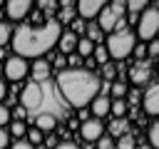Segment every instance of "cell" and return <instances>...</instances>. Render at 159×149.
<instances>
[{"mask_svg":"<svg viewBox=\"0 0 159 149\" xmlns=\"http://www.w3.org/2000/svg\"><path fill=\"white\" fill-rule=\"evenodd\" d=\"M62 30H60V20L47 17L42 25H20L12 32V50L17 57H42L45 52H50L57 40H60Z\"/></svg>","mask_w":159,"mask_h":149,"instance_id":"obj_1","label":"cell"},{"mask_svg":"<svg viewBox=\"0 0 159 149\" xmlns=\"http://www.w3.org/2000/svg\"><path fill=\"white\" fill-rule=\"evenodd\" d=\"M99 77L94 74V72H89V70H82V67H67V70H62L60 74H57V87H60V92H62V97L72 104V107H87L94 97H97V92H99Z\"/></svg>","mask_w":159,"mask_h":149,"instance_id":"obj_2","label":"cell"},{"mask_svg":"<svg viewBox=\"0 0 159 149\" xmlns=\"http://www.w3.org/2000/svg\"><path fill=\"white\" fill-rule=\"evenodd\" d=\"M134 42H137L134 32H129V30H114V32L107 37L104 50H107V55H109L112 60H124V57H129V55L134 52V47H137Z\"/></svg>","mask_w":159,"mask_h":149,"instance_id":"obj_3","label":"cell"},{"mask_svg":"<svg viewBox=\"0 0 159 149\" xmlns=\"http://www.w3.org/2000/svg\"><path fill=\"white\" fill-rule=\"evenodd\" d=\"M159 32V7H147L137 20V35L142 40H152Z\"/></svg>","mask_w":159,"mask_h":149,"instance_id":"obj_4","label":"cell"},{"mask_svg":"<svg viewBox=\"0 0 159 149\" xmlns=\"http://www.w3.org/2000/svg\"><path fill=\"white\" fill-rule=\"evenodd\" d=\"M2 72H5V77H7L10 82H20V79H25V77L30 74V65H27V60H25V57L12 55V57H7V60H5Z\"/></svg>","mask_w":159,"mask_h":149,"instance_id":"obj_5","label":"cell"},{"mask_svg":"<svg viewBox=\"0 0 159 149\" xmlns=\"http://www.w3.org/2000/svg\"><path fill=\"white\" fill-rule=\"evenodd\" d=\"M97 17H99V20H97V27H99L102 32H109V35H112L114 30H124V17H119V15H117L112 7H107V5L102 7V12H99Z\"/></svg>","mask_w":159,"mask_h":149,"instance_id":"obj_6","label":"cell"},{"mask_svg":"<svg viewBox=\"0 0 159 149\" xmlns=\"http://www.w3.org/2000/svg\"><path fill=\"white\" fill-rule=\"evenodd\" d=\"M42 99H45V92H42L40 82H30V84H25V89H22V94H20V102H22L25 109H40Z\"/></svg>","mask_w":159,"mask_h":149,"instance_id":"obj_7","label":"cell"},{"mask_svg":"<svg viewBox=\"0 0 159 149\" xmlns=\"http://www.w3.org/2000/svg\"><path fill=\"white\" fill-rule=\"evenodd\" d=\"M142 104H144V112L152 114V117H159V84H149L144 97H142Z\"/></svg>","mask_w":159,"mask_h":149,"instance_id":"obj_8","label":"cell"},{"mask_svg":"<svg viewBox=\"0 0 159 149\" xmlns=\"http://www.w3.org/2000/svg\"><path fill=\"white\" fill-rule=\"evenodd\" d=\"M30 10H32V2L30 0H10L7 7H5V12H7L10 20H22V17L30 15Z\"/></svg>","mask_w":159,"mask_h":149,"instance_id":"obj_9","label":"cell"},{"mask_svg":"<svg viewBox=\"0 0 159 149\" xmlns=\"http://www.w3.org/2000/svg\"><path fill=\"white\" fill-rule=\"evenodd\" d=\"M80 134H82V139H87V142H97V139L104 134L102 119H87V122H82Z\"/></svg>","mask_w":159,"mask_h":149,"instance_id":"obj_10","label":"cell"},{"mask_svg":"<svg viewBox=\"0 0 159 149\" xmlns=\"http://www.w3.org/2000/svg\"><path fill=\"white\" fill-rule=\"evenodd\" d=\"M102 7H104L102 0H80L75 10H77V15H82L84 20H92V17H97V15L102 12Z\"/></svg>","mask_w":159,"mask_h":149,"instance_id":"obj_11","label":"cell"},{"mask_svg":"<svg viewBox=\"0 0 159 149\" xmlns=\"http://www.w3.org/2000/svg\"><path fill=\"white\" fill-rule=\"evenodd\" d=\"M109 107H112V99H109L107 94H97V97L89 102V109H92L94 119H102V117H107V114H109Z\"/></svg>","mask_w":159,"mask_h":149,"instance_id":"obj_12","label":"cell"},{"mask_svg":"<svg viewBox=\"0 0 159 149\" xmlns=\"http://www.w3.org/2000/svg\"><path fill=\"white\" fill-rule=\"evenodd\" d=\"M77 35L72 32V30H65L62 35H60V40H57V47H60V52H65V55H72L75 50H77Z\"/></svg>","mask_w":159,"mask_h":149,"instance_id":"obj_13","label":"cell"},{"mask_svg":"<svg viewBox=\"0 0 159 149\" xmlns=\"http://www.w3.org/2000/svg\"><path fill=\"white\" fill-rule=\"evenodd\" d=\"M30 74H32L35 79H47V77H50V62H47V60H35V62L30 65Z\"/></svg>","mask_w":159,"mask_h":149,"instance_id":"obj_14","label":"cell"},{"mask_svg":"<svg viewBox=\"0 0 159 149\" xmlns=\"http://www.w3.org/2000/svg\"><path fill=\"white\" fill-rule=\"evenodd\" d=\"M55 124H57V119L52 114H47V112H42V114L35 117V129H40V132H52Z\"/></svg>","mask_w":159,"mask_h":149,"instance_id":"obj_15","label":"cell"},{"mask_svg":"<svg viewBox=\"0 0 159 149\" xmlns=\"http://www.w3.org/2000/svg\"><path fill=\"white\" fill-rule=\"evenodd\" d=\"M129 77H132L134 84H144V82L149 79V67H147V65H134L132 72H129Z\"/></svg>","mask_w":159,"mask_h":149,"instance_id":"obj_16","label":"cell"},{"mask_svg":"<svg viewBox=\"0 0 159 149\" xmlns=\"http://www.w3.org/2000/svg\"><path fill=\"white\" fill-rule=\"evenodd\" d=\"M77 52H80V57H89L94 52V42L87 40V37H80L77 40Z\"/></svg>","mask_w":159,"mask_h":149,"instance_id":"obj_17","label":"cell"},{"mask_svg":"<svg viewBox=\"0 0 159 149\" xmlns=\"http://www.w3.org/2000/svg\"><path fill=\"white\" fill-rule=\"evenodd\" d=\"M7 134H10V137H25V134H27L25 122H22V119H12V122H10V129H7Z\"/></svg>","mask_w":159,"mask_h":149,"instance_id":"obj_18","label":"cell"},{"mask_svg":"<svg viewBox=\"0 0 159 149\" xmlns=\"http://www.w3.org/2000/svg\"><path fill=\"white\" fill-rule=\"evenodd\" d=\"M117 134H122V137L127 134V119H114V122L109 124V137L114 139Z\"/></svg>","mask_w":159,"mask_h":149,"instance_id":"obj_19","label":"cell"},{"mask_svg":"<svg viewBox=\"0 0 159 149\" xmlns=\"http://www.w3.org/2000/svg\"><path fill=\"white\" fill-rule=\"evenodd\" d=\"M109 112H112L117 119H122V117L127 114V102H124V99H112V107H109Z\"/></svg>","mask_w":159,"mask_h":149,"instance_id":"obj_20","label":"cell"},{"mask_svg":"<svg viewBox=\"0 0 159 149\" xmlns=\"http://www.w3.org/2000/svg\"><path fill=\"white\" fill-rule=\"evenodd\" d=\"M109 92H112V97H114V99H124V97H127V92H129V87H127L124 82H114V84L109 87Z\"/></svg>","mask_w":159,"mask_h":149,"instance_id":"obj_21","label":"cell"},{"mask_svg":"<svg viewBox=\"0 0 159 149\" xmlns=\"http://www.w3.org/2000/svg\"><path fill=\"white\" fill-rule=\"evenodd\" d=\"M10 40H12V27H10L7 22H0V47L7 45Z\"/></svg>","mask_w":159,"mask_h":149,"instance_id":"obj_22","label":"cell"},{"mask_svg":"<svg viewBox=\"0 0 159 149\" xmlns=\"http://www.w3.org/2000/svg\"><path fill=\"white\" fill-rule=\"evenodd\" d=\"M147 7H149V2H147V0H132V2H127V10H129V12H134V15H137V12H144Z\"/></svg>","mask_w":159,"mask_h":149,"instance_id":"obj_23","label":"cell"},{"mask_svg":"<svg viewBox=\"0 0 159 149\" xmlns=\"http://www.w3.org/2000/svg\"><path fill=\"white\" fill-rule=\"evenodd\" d=\"M149 144H152L154 149H159V122H154V124L149 127Z\"/></svg>","mask_w":159,"mask_h":149,"instance_id":"obj_24","label":"cell"},{"mask_svg":"<svg viewBox=\"0 0 159 149\" xmlns=\"http://www.w3.org/2000/svg\"><path fill=\"white\" fill-rule=\"evenodd\" d=\"M25 137H27V142H30L32 147L42 142V132H40V129H35V127H32V129H27V134H25Z\"/></svg>","mask_w":159,"mask_h":149,"instance_id":"obj_25","label":"cell"},{"mask_svg":"<svg viewBox=\"0 0 159 149\" xmlns=\"http://www.w3.org/2000/svg\"><path fill=\"white\" fill-rule=\"evenodd\" d=\"M97 149H114V139H112L109 134H102V137L97 139Z\"/></svg>","mask_w":159,"mask_h":149,"instance_id":"obj_26","label":"cell"},{"mask_svg":"<svg viewBox=\"0 0 159 149\" xmlns=\"http://www.w3.org/2000/svg\"><path fill=\"white\" fill-rule=\"evenodd\" d=\"M99 37H102V30L97 27V22H92V25L87 27V40H92V42H97Z\"/></svg>","mask_w":159,"mask_h":149,"instance_id":"obj_27","label":"cell"},{"mask_svg":"<svg viewBox=\"0 0 159 149\" xmlns=\"http://www.w3.org/2000/svg\"><path fill=\"white\" fill-rule=\"evenodd\" d=\"M12 122V112L5 107V104H0V127H5V124H10Z\"/></svg>","mask_w":159,"mask_h":149,"instance_id":"obj_28","label":"cell"},{"mask_svg":"<svg viewBox=\"0 0 159 149\" xmlns=\"http://www.w3.org/2000/svg\"><path fill=\"white\" fill-rule=\"evenodd\" d=\"M92 55L97 57V62H99V65H104V62H107V57H109L104 47H94V52H92Z\"/></svg>","mask_w":159,"mask_h":149,"instance_id":"obj_29","label":"cell"},{"mask_svg":"<svg viewBox=\"0 0 159 149\" xmlns=\"http://www.w3.org/2000/svg\"><path fill=\"white\" fill-rule=\"evenodd\" d=\"M119 149H134V137L124 134V137L119 139Z\"/></svg>","mask_w":159,"mask_h":149,"instance_id":"obj_30","label":"cell"},{"mask_svg":"<svg viewBox=\"0 0 159 149\" xmlns=\"http://www.w3.org/2000/svg\"><path fill=\"white\" fill-rule=\"evenodd\" d=\"M10 147V134L5 127H0V149H7Z\"/></svg>","mask_w":159,"mask_h":149,"instance_id":"obj_31","label":"cell"},{"mask_svg":"<svg viewBox=\"0 0 159 149\" xmlns=\"http://www.w3.org/2000/svg\"><path fill=\"white\" fill-rule=\"evenodd\" d=\"M147 55H149V57H159V40H152V42H149Z\"/></svg>","mask_w":159,"mask_h":149,"instance_id":"obj_32","label":"cell"},{"mask_svg":"<svg viewBox=\"0 0 159 149\" xmlns=\"http://www.w3.org/2000/svg\"><path fill=\"white\" fill-rule=\"evenodd\" d=\"M109 7H112V10H114V12H117V15H119V17H122V15H124V12H127V2H119V0H117V2H112V5H109Z\"/></svg>","mask_w":159,"mask_h":149,"instance_id":"obj_33","label":"cell"},{"mask_svg":"<svg viewBox=\"0 0 159 149\" xmlns=\"http://www.w3.org/2000/svg\"><path fill=\"white\" fill-rule=\"evenodd\" d=\"M10 149H35L30 142H22V139H17V142H12L10 144Z\"/></svg>","mask_w":159,"mask_h":149,"instance_id":"obj_34","label":"cell"},{"mask_svg":"<svg viewBox=\"0 0 159 149\" xmlns=\"http://www.w3.org/2000/svg\"><path fill=\"white\" fill-rule=\"evenodd\" d=\"M52 149H77V144H75V142H60V144H55Z\"/></svg>","mask_w":159,"mask_h":149,"instance_id":"obj_35","label":"cell"},{"mask_svg":"<svg viewBox=\"0 0 159 149\" xmlns=\"http://www.w3.org/2000/svg\"><path fill=\"white\" fill-rule=\"evenodd\" d=\"M5 97H7V84L0 79V104H2V99H5Z\"/></svg>","mask_w":159,"mask_h":149,"instance_id":"obj_36","label":"cell"},{"mask_svg":"<svg viewBox=\"0 0 159 149\" xmlns=\"http://www.w3.org/2000/svg\"><path fill=\"white\" fill-rule=\"evenodd\" d=\"M127 97H129V102H139V92H137V89H129Z\"/></svg>","mask_w":159,"mask_h":149,"instance_id":"obj_37","label":"cell"},{"mask_svg":"<svg viewBox=\"0 0 159 149\" xmlns=\"http://www.w3.org/2000/svg\"><path fill=\"white\" fill-rule=\"evenodd\" d=\"M104 77H114V67L112 65H104Z\"/></svg>","mask_w":159,"mask_h":149,"instance_id":"obj_38","label":"cell"},{"mask_svg":"<svg viewBox=\"0 0 159 149\" xmlns=\"http://www.w3.org/2000/svg\"><path fill=\"white\" fill-rule=\"evenodd\" d=\"M134 52H137V57H142V55H147V47L139 45V47H134Z\"/></svg>","mask_w":159,"mask_h":149,"instance_id":"obj_39","label":"cell"}]
</instances>
